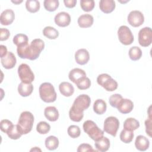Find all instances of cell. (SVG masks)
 I'll return each instance as SVG.
<instances>
[{
	"mask_svg": "<svg viewBox=\"0 0 152 152\" xmlns=\"http://www.w3.org/2000/svg\"><path fill=\"white\" fill-rule=\"evenodd\" d=\"M129 58L134 61L139 60L142 56V50L138 46L131 47L128 52Z\"/></svg>",
	"mask_w": 152,
	"mask_h": 152,
	"instance_id": "30",
	"label": "cell"
},
{
	"mask_svg": "<svg viewBox=\"0 0 152 152\" xmlns=\"http://www.w3.org/2000/svg\"><path fill=\"white\" fill-rule=\"evenodd\" d=\"M67 132L69 136L72 138H78L81 134V131L79 126L75 125H70L68 128Z\"/></svg>",
	"mask_w": 152,
	"mask_h": 152,
	"instance_id": "38",
	"label": "cell"
},
{
	"mask_svg": "<svg viewBox=\"0 0 152 152\" xmlns=\"http://www.w3.org/2000/svg\"><path fill=\"white\" fill-rule=\"evenodd\" d=\"M152 42V31L148 27L141 28L138 32V43L142 47H147Z\"/></svg>",
	"mask_w": 152,
	"mask_h": 152,
	"instance_id": "9",
	"label": "cell"
},
{
	"mask_svg": "<svg viewBox=\"0 0 152 152\" xmlns=\"http://www.w3.org/2000/svg\"><path fill=\"white\" fill-rule=\"evenodd\" d=\"M45 144L47 149L49 150H54L58 147L59 140L55 136L50 135L46 138Z\"/></svg>",
	"mask_w": 152,
	"mask_h": 152,
	"instance_id": "26",
	"label": "cell"
},
{
	"mask_svg": "<svg viewBox=\"0 0 152 152\" xmlns=\"http://www.w3.org/2000/svg\"><path fill=\"white\" fill-rule=\"evenodd\" d=\"M120 140L124 143H130L134 138V132L131 131H128L124 129L119 135Z\"/></svg>",
	"mask_w": 152,
	"mask_h": 152,
	"instance_id": "32",
	"label": "cell"
},
{
	"mask_svg": "<svg viewBox=\"0 0 152 152\" xmlns=\"http://www.w3.org/2000/svg\"><path fill=\"white\" fill-rule=\"evenodd\" d=\"M13 125V124L10 120L3 119L0 122V129L3 132L7 134Z\"/></svg>",
	"mask_w": 152,
	"mask_h": 152,
	"instance_id": "39",
	"label": "cell"
},
{
	"mask_svg": "<svg viewBox=\"0 0 152 152\" xmlns=\"http://www.w3.org/2000/svg\"><path fill=\"white\" fill-rule=\"evenodd\" d=\"M86 76V72L83 69L78 68L71 69L68 74L69 79L74 83H75L80 78Z\"/></svg>",
	"mask_w": 152,
	"mask_h": 152,
	"instance_id": "23",
	"label": "cell"
},
{
	"mask_svg": "<svg viewBox=\"0 0 152 152\" xmlns=\"http://www.w3.org/2000/svg\"><path fill=\"white\" fill-rule=\"evenodd\" d=\"M33 86L31 83H20L18 86V92L22 97L29 96L33 92Z\"/></svg>",
	"mask_w": 152,
	"mask_h": 152,
	"instance_id": "20",
	"label": "cell"
},
{
	"mask_svg": "<svg viewBox=\"0 0 152 152\" xmlns=\"http://www.w3.org/2000/svg\"><path fill=\"white\" fill-rule=\"evenodd\" d=\"M50 129V125L45 121L39 122L36 126V131L40 134H46Z\"/></svg>",
	"mask_w": 152,
	"mask_h": 152,
	"instance_id": "36",
	"label": "cell"
},
{
	"mask_svg": "<svg viewBox=\"0 0 152 152\" xmlns=\"http://www.w3.org/2000/svg\"><path fill=\"white\" fill-rule=\"evenodd\" d=\"M91 103L90 97L87 94H81L76 97L70 110L69 116L74 122H80L84 116V110L87 109Z\"/></svg>",
	"mask_w": 152,
	"mask_h": 152,
	"instance_id": "2",
	"label": "cell"
},
{
	"mask_svg": "<svg viewBox=\"0 0 152 152\" xmlns=\"http://www.w3.org/2000/svg\"><path fill=\"white\" fill-rule=\"evenodd\" d=\"M115 7V2L113 0H101L99 2L100 10L105 14L112 12Z\"/></svg>",
	"mask_w": 152,
	"mask_h": 152,
	"instance_id": "17",
	"label": "cell"
},
{
	"mask_svg": "<svg viewBox=\"0 0 152 152\" xmlns=\"http://www.w3.org/2000/svg\"><path fill=\"white\" fill-rule=\"evenodd\" d=\"M41 151L42 150L39 148H38V147H34V148H31V150H30V151Z\"/></svg>",
	"mask_w": 152,
	"mask_h": 152,
	"instance_id": "47",
	"label": "cell"
},
{
	"mask_svg": "<svg viewBox=\"0 0 152 152\" xmlns=\"http://www.w3.org/2000/svg\"><path fill=\"white\" fill-rule=\"evenodd\" d=\"M45 116L47 119L51 122H55L59 118V112L54 106H48L44 110Z\"/></svg>",
	"mask_w": 152,
	"mask_h": 152,
	"instance_id": "21",
	"label": "cell"
},
{
	"mask_svg": "<svg viewBox=\"0 0 152 152\" xmlns=\"http://www.w3.org/2000/svg\"><path fill=\"white\" fill-rule=\"evenodd\" d=\"M145 132L146 134L149 136L151 137V117H148V119L145 121Z\"/></svg>",
	"mask_w": 152,
	"mask_h": 152,
	"instance_id": "43",
	"label": "cell"
},
{
	"mask_svg": "<svg viewBox=\"0 0 152 152\" xmlns=\"http://www.w3.org/2000/svg\"><path fill=\"white\" fill-rule=\"evenodd\" d=\"M18 74L21 82L24 83H31L34 80V73L26 64H21L18 66Z\"/></svg>",
	"mask_w": 152,
	"mask_h": 152,
	"instance_id": "6",
	"label": "cell"
},
{
	"mask_svg": "<svg viewBox=\"0 0 152 152\" xmlns=\"http://www.w3.org/2000/svg\"><path fill=\"white\" fill-rule=\"evenodd\" d=\"M59 4L58 0H45L43 2L45 10L49 12L55 11L58 8Z\"/></svg>",
	"mask_w": 152,
	"mask_h": 152,
	"instance_id": "34",
	"label": "cell"
},
{
	"mask_svg": "<svg viewBox=\"0 0 152 152\" xmlns=\"http://www.w3.org/2000/svg\"><path fill=\"white\" fill-rule=\"evenodd\" d=\"M80 6L84 11L90 12L94 8L95 3L93 0H81Z\"/></svg>",
	"mask_w": 152,
	"mask_h": 152,
	"instance_id": "35",
	"label": "cell"
},
{
	"mask_svg": "<svg viewBox=\"0 0 152 152\" xmlns=\"http://www.w3.org/2000/svg\"><path fill=\"white\" fill-rule=\"evenodd\" d=\"M34 123V116L28 111L23 112L19 117L17 127L22 135L29 133L33 128Z\"/></svg>",
	"mask_w": 152,
	"mask_h": 152,
	"instance_id": "3",
	"label": "cell"
},
{
	"mask_svg": "<svg viewBox=\"0 0 152 152\" xmlns=\"http://www.w3.org/2000/svg\"><path fill=\"white\" fill-rule=\"evenodd\" d=\"M54 21L55 24L58 26L65 27L70 24L71 17L68 12L62 11L58 13L55 16Z\"/></svg>",
	"mask_w": 152,
	"mask_h": 152,
	"instance_id": "11",
	"label": "cell"
},
{
	"mask_svg": "<svg viewBox=\"0 0 152 152\" xmlns=\"http://www.w3.org/2000/svg\"><path fill=\"white\" fill-rule=\"evenodd\" d=\"M15 19L14 12L11 9L5 10L1 14L0 22L2 25L8 26L12 23Z\"/></svg>",
	"mask_w": 152,
	"mask_h": 152,
	"instance_id": "15",
	"label": "cell"
},
{
	"mask_svg": "<svg viewBox=\"0 0 152 152\" xmlns=\"http://www.w3.org/2000/svg\"><path fill=\"white\" fill-rule=\"evenodd\" d=\"M83 128L84 131L94 141H96L103 136L104 132L93 121L87 120L85 121L83 124Z\"/></svg>",
	"mask_w": 152,
	"mask_h": 152,
	"instance_id": "5",
	"label": "cell"
},
{
	"mask_svg": "<svg viewBox=\"0 0 152 152\" xmlns=\"http://www.w3.org/2000/svg\"><path fill=\"white\" fill-rule=\"evenodd\" d=\"M116 108L121 113H129L134 108V103L130 99L122 98L118 103Z\"/></svg>",
	"mask_w": 152,
	"mask_h": 152,
	"instance_id": "12",
	"label": "cell"
},
{
	"mask_svg": "<svg viewBox=\"0 0 152 152\" xmlns=\"http://www.w3.org/2000/svg\"><path fill=\"white\" fill-rule=\"evenodd\" d=\"M43 34L49 39H55L59 36V31L53 27L46 26L43 30Z\"/></svg>",
	"mask_w": 152,
	"mask_h": 152,
	"instance_id": "28",
	"label": "cell"
},
{
	"mask_svg": "<svg viewBox=\"0 0 152 152\" xmlns=\"http://www.w3.org/2000/svg\"><path fill=\"white\" fill-rule=\"evenodd\" d=\"M45 48V43L40 39H35L30 45L18 47L17 52L18 56L22 59L33 61L39 58L41 52Z\"/></svg>",
	"mask_w": 152,
	"mask_h": 152,
	"instance_id": "1",
	"label": "cell"
},
{
	"mask_svg": "<svg viewBox=\"0 0 152 152\" xmlns=\"http://www.w3.org/2000/svg\"><path fill=\"white\" fill-rule=\"evenodd\" d=\"M122 98H123L122 96L119 94H112L110 96L109 99V104H110L111 106L116 108L118 103H119V102L121 101V100Z\"/></svg>",
	"mask_w": 152,
	"mask_h": 152,
	"instance_id": "40",
	"label": "cell"
},
{
	"mask_svg": "<svg viewBox=\"0 0 152 152\" xmlns=\"http://www.w3.org/2000/svg\"><path fill=\"white\" fill-rule=\"evenodd\" d=\"M12 2H13V3H14V4H20V3H21V2H23V1H11Z\"/></svg>",
	"mask_w": 152,
	"mask_h": 152,
	"instance_id": "48",
	"label": "cell"
},
{
	"mask_svg": "<svg viewBox=\"0 0 152 152\" xmlns=\"http://www.w3.org/2000/svg\"><path fill=\"white\" fill-rule=\"evenodd\" d=\"M75 84L78 89L86 90L90 88L91 86V81L88 77L86 76L80 78Z\"/></svg>",
	"mask_w": 152,
	"mask_h": 152,
	"instance_id": "33",
	"label": "cell"
},
{
	"mask_svg": "<svg viewBox=\"0 0 152 152\" xmlns=\"http://www.w3.org/2000/svg\"><path fill=\"white\" fill-rule=\"evenodd\" d=\"M118 36L120 42L124 45H129L134 42V36L129 29L126 26H121L118 30Z\"/></svg>",
	"mask_w": 152,
	"mask_h": 152,
	"instance_id": "8",
	"label": "cell"
},
{
	"mask_svg": "<svg viewBox=\"0 0 152 152\" xmlns=\"http://www.w3.org/2000/svg\"><path fill=\"white\" fill-rule=\"evenodd\" d=\"M93 17L88 14H83L78 18V24L81 28H88L93 24Z\"/></svg>",
	"mask_w": 152,
	"mask_h": 152,
	"instance_id": "18",
	"label": "cell"
},
{
	"mask_svg": "<svg viewBox=\"0 0 152 152\" xmlns=\"http://www.w3.org/2000/svg\"><path fill=\"white\" fill-rule=\"evenodd\" d=\"M111 77V76L107 74H100L97 78V82L98 83V84H99L100 86H102V84H103V83L109 78Z\"/></svg>",
	"mask_w": 152,
	"mask_h": 152,
	"instance_id": "44",
	"label": "cell"
},
{
	"mask_svg": "<svg viewBox=\"0 0 152 152\" xmlns=\"http://www.w3.org/2000/svg\"><path fill=\"white\" fill-rule=\"evenodd\" d=\"M140 127V122L133 118H127L124 122V128L125 129L134 131Z\"/></svg>",
	"mask_w": 152,
	"mask_h": 152,
	"instance_id": "24",
	"label": "cell"
},
{
	"mask_svg": "<svg viewBox=\"0 0 152 152\" xmlns=\"http://www.w3.org/2000/svg\"><path fill=\"white\" fill-rule=\"evenodd\" d=\"M10 36V32L7 28H0V40H7Z\"/></svg>",
	"mask_w": 152,
	"mask_h": 152,
	"instance_id": "42",
	"label": "cell"
},
{
	"mask_svg": "<svg viewBox=\"0 0 152 152\" xmlns=\"http://www.w3.org/2000/svg\"><path fill=\"white\" fill-rule=\"evenodd\" d=\"M1 62L4 68L9 69L15 66L17 62V59L12 52H8L7 54L4 57L1 58Z\"/></svg>",
	"mask_w": 152,
	"mask_h": 152,
	"instance_id": "13",
	"label": "cell"
},
{
	"mask_svg": "<svg viewBox=\"0 0 152 152\" xmlns=\"http://www.w3.org/2000/svg\"><path fill=\"white\" fill-rule=\"evenodd\" d=\"M77 151L78 152H82V151H96V150H94L92 146L87 143H83L80 144Z\"/></svg>",
	"mask_w": 152,
	"mask_h": 152,
	"instance_id": "41",
	"label": "cell"
},
{
	"mask_svg": "<svg viewBox=\"0 0 152 152\" xmlns=\"http://www.w3.org/2000/svg\"><path fill=\"white\" fill-rule=\"evenodd\" d=\"M119 126V121L115 116H109L106 118L103 124V130L113 137L116 135Z\"/></svg>",
	"mask_w": 152,
	"mask_h": 152,
	"instance_id": "7",
	"label": "cell"
},
{
	"mask_svg": "<svg viewBox=\"0 0 152 152\" xmlns=\"http://www.w3.org/2000/svg\"><path fill=\"white\" fill-rule=\"evenodd\" d=\"M90 59V55L86 49H80L75 53V60L79 65L86 64Z\"/></svg>",
	"mask_w": 152,
	"mask_h": 152,
	"instance_id": "14",
	"label": "cell"
},
{
	"mask_svg": "<svg viewBox=\"0 0 152 152\" xmlns=\"http://www.w3.org/2000/svg\"><path fill=\"white\" fill-rule=\"evenodd\" d=\"M39 91L40 99L46 103H52L56 99V93L54 87L50 83L46 82L41 84Z\"/></svg>",
	"mask_w": 152,
	"mask_h": 152,
	"instance_id": "4",
	"label": "cell"
},
{
	"mask_svg": "<svg viewBox=\"0 0 152 152\" xmlns=\"http://www.w3.org/2000/svg\"><path fill=\"white\" fill-rule=\"evenodd\" d=\"M59 90L62 95L65 97L72 96L74 92L73 86L68 82H62L59 86Z\"/></svg>",
	"mask_w": 152,
	"mask_h": 152,
	"instance_id": "22",
	"label": "cell"
},
{
	"mask_svg": "<svg viewBox=\"0 0 152 152\" xmlns=\"http://www.w3.org/2000/svg\"><path fill=\"white\" fill-rule=\"evenodd\" d=\"M102 87L107 91H113L118 88V83L112 77H110L103 83Z\"/></svg>",
	"mask_w": 152,
	"mask_h": 152,
	"instance_id": "31",
	"label": "cell"
},
{
	"mask_svg": "<svg viewBox=\"0 0 152 152\" xmlns=\"http://www.w3.org/2000/svg\"><path fill=\"white\" fill-rule=\"evenodd\" d=\"M110 141L106 137H102L100 139L95 141L94 145L97 151L105 152L107 151L110 147Z\"/></svg>",
	"mask_w": 152,
	"mask_h": 152,
	"instance_id": "19",
	"label": "cell"
},
{
	"mask_svg": "<svg viewBox=\"0 0 152 152\" xmlns=\"http://www.w3.org/2000/svg\"><path fill=\"white\" fill-rule=\"evenodd\" d=\"M13 43L17 48L25 46L28 44V38L27 35L24 34H17L13 37Z\"/></svg>",
	"mask_w": 152,
	"mask_h": 152,
	"instance_id": "27",
	"label": "cell"
},
{
	"mask_svg": "<svg viewBox=\"0 0 152 152\" xmlns=\"http://www.w3.org/2000/svg\"><path fill=\"white\" fill-rule=\"evenodd\" d=\"M7 48L5 46L1 45L0 46V56L1 58L4 57L7 54Z\"/></svg>",
	"mask_w": 152,
	"mask_h": 152,
	"instance_id": "46",
	"label": "cell"
},
{
	"mask_svg": "<svg viewBox=\"0 0 152 152\" xmlns=\"http://www.w3.org/2000/svg\"><path fill=\"white\" fill-rule=\"evenodd\" d=\"M7 134L8 137L12 140L19 139L22 135V134L20 133L19 129H18L17 125H14L10 128V129L8 131Z\"/></svg>",
	"mask_w": 152,
	"mask_h": 152,
	"instance_id": "37",
	"label": "cell"
},
{
	"mask_svg": "<svg viewBox=\"0 0 152 152\" xmlns=\"http://www.w3.org/2000/svg\"><path fill=\"white\" fill-rule=\"evenodd\" d=\"M107 108V105L106 102L102 99H97L93 104V110L98 115L103 114Z\"/></svg>",
	"mask_w": 152,
	"mask_h": 152,
	"instance_id": "25",
	"label": "cell"
},
{
	"mask_svg": "<svg viewBox=\"0 0 152 152\" xmlns=\"http://www.w3.org/2000/svg\"><path fill=\"white\" fill-rule=\"evenodd\" d=\"M149 145L150 141L147 137L141 135L137 137L135 141V146L138 150L144 151L148 148Z\"/></svg>",
	"mask_w": 152,
	"mask_h": 152,
	"instance_id": "16",
	"label": "cell"
},
{
	"mask_svg": "<svg viewBox=\"0 0 152 152\" xmlns=\"http://www.w3.org/2000/svg\"><path fill=\"white\" fill-rule=\"evenodd\" d=\"M40 7V2L36 0H27L26 2V8L27 10L31 13L37 12Z\"/></svg>",
	"mask_w": 152,
	"mask_h": 152,
	"instance_id": "29",
	"label": "cell"
},
{
	"mask_svg": "<svg viewBox=\"0 0 152 152\" xmlns=\"http://www.w3.org/2000/svg\"><path fill=\"white\" fill-rule=\"evenodd\" d=\"M64 3L66 7L68 8H72L75 6L77 4V0H64Z\"/></svg>",
	"mask_w": 152,
	"mask_h": 152,
	"instance_id": "45",
	"label": "cell"
},
{
	"mask_svg": "<svg viewBox=\"0 0 152 152\" xmlns=\"http://www.w3.org/2000/svg\"><path fill=\"white\" fill-rule=\"evenodd\" d=\"M128 23L132 27H137L141 26L144 22V17L142 13L138 10L131 11L127 17Z\"/></svg>",
	"mask_w": 152,
	"mask_h": 152,
	"instance_id": "10",
	"label": "cell"
}]
</instances>
